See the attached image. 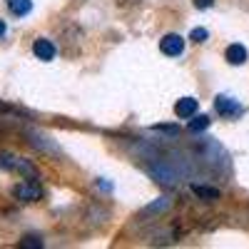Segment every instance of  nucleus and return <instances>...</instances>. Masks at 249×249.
I'll use <instances>...</instances> for the list:
<instances>
[{
	"label": "nucleus",
	"instance_id": "obj_1",
	"mask_svg": "<svg viewBox=\"0 0 249 249\" xmlns=\"http://www.w3.org/2000/svg\"><path fill=\"white\" fill-rule=\"evenodd\" d=\"M13 197L20 199V202H37L40 197H43V187H40L37 182H20L13 187Z\"/></svg>",
	"mask_w": 249,
	"mask_h": 249
},
{
	"label": "nucleus",
	"instance_id": "obj_2",
	"mask_svg": "<svg viewBox=\"0 0 249 249\" xmlns=\"http://www.w3.org/2000/svg\"><path fill=\"white\" fill-rule=\"evenodd\" d=\"M0 167L3 170H13V172H20V175H28V177H37L35 167L25 160H18V157H10V155H0Z\"/></svg>",
	"mask_w": 249,
	"mask_h": 249
},
{
	"label": "nucleus",
	"instance_id": "obj_3",
	"mask_svg": "<svg viewBox=\"0 0 249 249\" xmlns=\"http://www.w3.org/2000/svg\"><path fill=\"white\" fill-rule=\"evenodd\" d=\"M214 107H217V112L224 115V117H239V115H242V105H239V102L232 100V97H224V95H219V97L214 100Z\"/></svg>",
	"mask_w": 249,
	"mask_h": 249
},
{
	"label": "nucleus",
	"instance_id": "obj_4",
	"mask_svg": "<svg viewBox=\"0 0 249 249\" xmlns=\"http://www.w3.org/2000/svg\"><path fill=\"white\" fill-rule=\"evenodd\" d=\"M160 50L164 55H170V57H177L182 50H184V40L179 35H164L162 37V43H160Z\"/></svg>",
	"mask_w": 249,
	"mask_h": 249
},
{
	"label": "nucleus",
	"instance_id": "obj_5",
	"mask_svg": "<svg viewBox=\"0 0 249 249\" xmlns=\"http://www.w3.org/2000/svg\"><path fill=\"white\" fill-rule=\"evenodd\" d=\"M33 53H35V57H40V60H53L55 57V45L50 43V40H45V37H40V40H35V45H33Z\"/></svg>",
	"mask_w": 249,
	"mask_h": 249
},
{
	"label": "nucleus",
	"instance_id": "obj_6",
	"mask_svg": "<svg viewBox=\"0 0 249 249\" xmlns=\"http://www.w3.org/2000/svg\"><path fill=\"white\" fill-rule=\"evenodd\" d=\"M195 112H197V100L195 97H184V100H179L177 105H175V115L182 117V120L184 117H192Z\"/></svg>",
	"mask_w": 249,
	"mask_h": 249
},
{
	"label": "nucleus",
	"instance_id": "obj_7",
	"mask_svg": "<svg viewBox=\"0 0 249 249\" xmlns=\"http://www.w3.org/2000/svg\"><path fill=\"white\" fill-rule=\"evenodd\" d=\"M192 192L199 199H207V202L219 199V190H217V187H210V184H192Z\"/></svg>",
	"mask_w": 249,
	"mask_h": 249
},
{
	"label": "nucleus",
	"instance_id": "obj_8",
	"mask_svg": "<svg viewBox=\"0 0 249 249\" xmlns=\"http://www.w3.org/2000/svg\"><path fill=\"white\" fill-rule=\"evenodd\" d=\"M227 60H230L232 65H242V62L247 60V48L239 45V43L230 45V48H227Z\"/></svg>",
	"mask_w": 249,
	"mask_h": 249
},
{
	"label": "nucleus",
	"instance_id": "obj_9",
	"mask_svg": "<svg viewBox=\"0 0 249 249\" xmlns=\"http://www.w3.org/2000/svg\"><path fill=\"white\" fill-rule=\"evenodd\" d=\"M8 8H10V13L13 15H28L30 10H33V3L30 0H8Z\"/></svg>",
	"mask_w": 249,
	"mask_h": 249
},
{
	"label": "nucleus",
	"instance_id": "obj_10",
	"mask_svg": "<svg viewBox=\"0 0 249 249\" xmlns=\"http://www.w3.org/2000/svg\"><path fill=\"white\" fill-rule=\"evenodd\" d=\"M207 127H210V117H207V115H197L190 124H187V130H190V132H202Z\"/></svg>",
	"mask_w": 249,
	"mask_h": 249
},
{
	"label": "nucleus",
	"instance_id": "obj_11",
	"mask_svg": "<svg viewBox=\"0 0 249 249\" xmlns=\"http://www.w3.org/2000/svg\"><path fill=\"white\" fill-rule=\"evenodd\" d=\"M190 40H195V43H204V40H207V30L204 28H195L190 33Z\"/></svg>",
	"mask_w": 249,
	"mask_h": 249
},
{
	"label": "nucleus",
	"instance_id": "obj_12",
	"mask_svg": "<svg viewBox=\"0 0 249 249\" xmlns=\"http://www.w3.org/2000/svg\"><path fill=\"white\" fill-rule=\"evenodd\" d=\"M167 207H170V199H167V197H162L160 202H155V204L147 207V212H160V210H167Z\"/></svg>",
	"mask_w": 249,
	"mask_h": 249
},
{
	"label": "nucleus",
	"instance_id": "obj_13",
	"mask_svg": "<svg viewBox=\"0 0 249 249\" xmlns=\"http://www.w3.org/2000/svg\"><path fill=\"white\" fill-rule=\"evenodd\" d=\"M212 3H214V0H195V5H197V8H210Z\"/></svg>",
	"mask_w": 249,
	"mask_h": 249
},
{
	"label": "nucleus",
	"instance_id": "obj_14",
	"mask_svg": "<svg viewBox=\"0 0 249 249\" xmlns=\"http://www.w3.org/2000/svg\"><path fill=\"white\" fill-rule=\"evenodd\" d=\"M23 247H40V242H37L35 237H28V239L23 242Z\"/></svg>",
	"mask_w": 249,
	"mask_h": 249
},
{
	"label": "nucleus",
	"instance_id": "obj_15",
	"mask_svg": "<svg viewBox=\"0 0 249 249\" xmlns=\"http://www.w3.org/2000/svg\"><path fill=\"white\" fill-rule=\"evenodd\" d=\"M3 35H5V23L0 20V37H3Z\"/></svg>",
	"mask_w": 249,
	"mask_h": 249
}]
</instances>
